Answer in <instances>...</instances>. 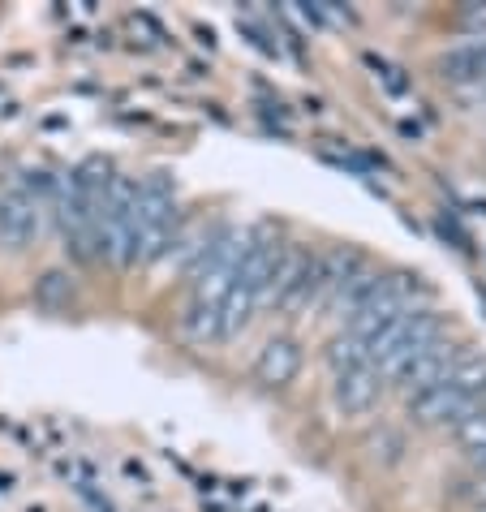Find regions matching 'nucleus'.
<instances>
[{"instance_id":"f257e3e1","label":"nucleus","mask_w":486,"mask_h":512,"mask_svg":"<svg viewBox=\"0 0 486 512\" xmlns=\"http://www.w3.org/2000/svg\"><path fill=\"white\" fill-rule=\"evenodd\" d=\"M439 336H448V319H443L439 310L422 306V310H409V315H400L392 327H383V332L366 345V358L383 375V383H388V379H396Z\"/></svg>"},{"instance_id":"f03ea898","label":"nucleus","mask_w":486,"mask_h":512,"mask_svg":"<svg viewBox=\"0 0 486 512\" xmlns=\"http://www.w3.org/2000/svg\"><path fill=\"white\" fill-rule=\"evenodd\" d=\"M177 229V203L160 181H147V186L134 190V254L138 259H151L168 246V237Z\"/></svg>"},{"instance_id":"7ed1b4c3","label":"nucleus","mask_w":486,"mask_h":512,"mask_svg":"<svg viewBox=\"0 0 486 512\" xmlns=\"http://www.w3.org/2000/svg\"><path fill=\"white\" fill-rule=\"evenodd\" d=\"M383 375L370 362L362 366H345V371H332V401L345 418H370L383 401Z\"/></svg>"},{"instance_id":"20e7f679","label":"nucleus","mask_w":486,"mask_h":512,"mask_svg":"<svg viewBox=\"0 0 486 512\" xmlns=\"http://www.w3.org/2000/svg\"><path fill=\"white\" fill-rule=\"evenodd\" d=\"M461 353H465V349L456 345V340L439 336V340H431V345H426L392 383H400V388H405L409 396H418V392H426V388H435V383L448 379V371L456 366V358H461Z\"/></svg>"},{"instance_id":"39448f33","label":"nucleus","mask_w":486,"mask_h":512,"mask_svg":"<svg viewBox=\"0 0 486 512\" xmlns=\"http://www.w3.org/2000/svg\"><path fill=\"white\" fill-rule=\"evenodd\" d=\"M39 220L44 211L26 190H5L0 194V246L5 250H26L39 237Z\"/></svg>"},{"instance_id":"423d86ee","label":"nucleus","mask_w":486,"mask_h":512,"mask_svg":"<svg viewBox=\"0 0 486 512\" xmlns=\"http://www.w3.org/2000/svg\"><path fill=\"white\" fill-rule=\"evenodd\" d=\"M439 74H443V82H452V87L482 91L486 87V35L482 39H465V44L443 52L439 56Z\"/></svg>"},{"instance_id":"0eeeda50","label":"nucleus","mask_w":486,"mask_h":512,"mask_svg":"<svg viewBox=\"0 0 486 512\" xmlns=\"http://www.w3.org/2000/svg\"><path fill=\"white\" fill-rule=\"evenodd\" d=\"M297 371H302V345H297L293 336H271L267 345L259 349V358H254V375H259L267 388H284V383H293Z\"/></svg>"},{"instance_id":"6e6552de","label":"nucleus","mask_w":486,"mask_h":512,"mask_svg":"<svg viewBox=\"0 0 486 512\" xmlns=\"http://www.w3.org/2000/svg\"><path fill=\"white\" fill-rule=\"evenodd\" d=\"M452 431H456V444H461L465 457L474 465H482L486 461V409L482 414H469L465 422H456Z\"/></svg>"},{"instance_id":"1a4fd4ad","label":"nucleus","mask_w":486,"mask_h":512,"mask_svg":"<svg viewBox=\"0 0 486 512\" xmlns=\"http://www.w3.org/2000/svg\"><path fill=\"white\" fill-rule=\"evenodd\" d=\"M461 26L469 31V39H482L486 35V9H478V5H469L465 13H461Z\"/></svg>"},{"instance_id":"9d476101","label":"nucleus","mask_w":486,"mask_h":512,"mask_svg":"<svg viewBox=\"0 0 486 512\" xmlns=\"http://www.w3.org/2000/svg\"><path fill=\"white\" fill-rule=\"evenodd\" d=\"M474 512H486V500H482V504H478V508H474Z\"/></svg>"},{"instance_id":"9b49d317","label":"nucleus","mask_w":486,"mask_h":512,"mask_svg":"<svg viewBox=\"0 0 486 512\" xmlns=\"http://www.w3.org/2000/svg\"><path fill=\"white\" fill-rule=\"evenodd\" d=\"M482 91H486V87H482Z\"/></svg>"}]
</instances>
